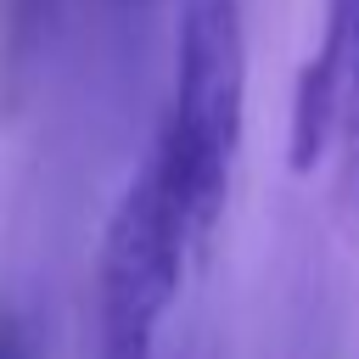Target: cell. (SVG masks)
<instances>
[{"label":"cell","instance_id":"277c9868","mask_svg":"<svg viewBox=\"0 0 359 359\" xmlns=\"http://www.w3.org/2000/svg\"><path fill=\"white\" fill-rule=\"evenodd\" d=\"M0 359H34V353H28L22 325L11 320V309H0Z\"/></svg>","mask_w":359,"mask_h":359},{"label":"cell","instance_id":"6da1fadb","mask_svg":"<svg viewBox=\"0 0 359 359\" xmlns=\"http://www.w3.org/2000/svg\"><path fill=\"white\" fill-rule=\"evenodd\" d=\"M247 123V34L236 0H185L174 34V90L157 129V168L185 213L191 258L213 247Z\"/></svg>","mask_w":359,"mask_h":359},{"label":"cell","instance_id":"7a4b0ae2","mask_svg":"<svg viewBox=\"0 0 359 359\" xmlns=\"http://www.w3.org/2000/svg\"><path fill=\"white\" fill-rule=\"evenodd\" d=\"M191 264L185 213L157 157L123 185L95 264V359H157L163 314Z\"/></svg>","mask_w":359,"mask_h":359},{"label":"cell","instance_id":"3957f363","mask_svg":"<svg viewBox=\"0 0 359 359\" xmlns=\"http://www.w3.org/2000/svg\"><path fill=\"white\" fill-rule=\"evenodd\" d=\"M331 151L342 168V202L359 224V0H325V28L297 73L286 118L292 174H314Z\"/></svg>","mask_w":359,"mask_h":359}]
</instances>
